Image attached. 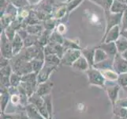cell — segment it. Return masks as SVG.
I'll use <instances>...</instances> for the list:
<instances>
[{"mask_svg":"<svg viewBox=\"0 0 127 119\" xmlns=\"http://www.w3.org/2000/svg\"><path fill=\"white\" fill-rule=\"evenodd\" d=\"M85 72L89 85L97 86L101 88H104L105 84H106V79H104L101 72L99 71L98 69L92 67Z\"/></svg>","mask_w":127,"mask_h":119,"instance_id":"obj_1","label":"cell"},{"mask_svg":"<svg viewBox=\"0 0 127 119\" xmlns=\"http://www.w3.org/2000/svg\"><path fill=\"white\" fill-rule=\"evenodd\" d=\"M104 89L106 91L107 96L112 104L113 108H115L117 101L119 100V93L121 89V86L117 83V82H107L105 84Z\"/></svg>","mask_w":127,"mask_h":119,"instance_id":"obj_2","label":"cell"},{"mask_svg":"<svg viewBox=\"0 0 127 119\" xmlns=\"http://www.w3.org/2000/svg\"><path fill=\"white\" fill-rule=\"evenodd\" d=\"M81 56V51L79 49H68L65 52V53L61 59V64L71 66L73 63Z\"/></svg>","mask_w":127,"mask_h":119,"instance_id":"obj_3","label":"cell"},{"mask_svg":"<svg viewBox=\"0 0 127 119\" xmlns=\"http://www.w3.org/2000/svg\"><path fill=\"white\" fill-rule=\"evenodd\" d=\"M1 52L2 56L9 60H11L14 56L12 43H10V41L4 33H2V36H1Z\"/></svg>","mask_w":127,"mask_h":119,"instance_id":"obj_4","label":"cell"},{"mask_svg":"<svg viewBox=\"0 0 127 119\" xmlns=\"http://www.w3.org/2000/svg\"><path fill=\"white\" fill-rule=\"evenodd\" d=\"M57 69L56 66H51L48 64H44V66L43 67V68L40 70V72L37 74V83L38 84L42 83H44L47 81L48 79H50V76L51 74L55 72Z\"/></svg>","mask_w":127,"mask_h":119,"instance_id":"obj_5","label":"cell"},{"mask_svg":"<svg viewBox=\"0 0 127 119\" xmlns=\"http://www.w3.org/2000/svg\"><path fill=\"white\" fill-rule=\"evenodd\" d=\"M114 70L119 75L127 72V60L122 58L119 52L114 58Z\"/></svg>","mask_w":127,"mask_h":119,"instance_id":"obj_6","label":"cell"},{"mask_svg":"<svg viewBox=\"0 0 127 119\" xmlns=\"http://www.w3.org/2000/svg\"><path fill=\"white\" fill-rule=\"evenodd\" d=\"M54 87V83L52 82L51 79H48L47 81L42 83L38 84L36 93L42 97H44L49 94H51V92L52 91V88Z\"/></svg>","mask_w":127,"mask_h":119,"instance_id":"obj_7","label":"cell"},{"mask_svg":"<svg viewBox=\"0 0 127 119\" xmlns=\"http://www.w3.org/2000/svg\"><path fill=\"white\" fill-rule=\"evenodd\" d=\"M100 48H102V49L108 55L109 58H111V59L115 58V56L118 53V49H117V47L115 42L103 43L101 45V46H100Z\"/></svg>","mask_w":127,"mask_h":119,"instance_id":"obj_8","label":"cell"},{"mask_svg":"<svg viewBox=\"0 0 127 119\" xmlns=\"http://www.w3.org/2000/svg\"><path fill=\"white\" fill-rule=\"evenodd\" d=\"M26 114L30 119H46L38 111V109L33 104L29 103L26 106Z\"/></svg>","mask_w":127,"mask_h":119,"instance_id":"obj_9","label":"cell"},{"mask_svg":"<svg viewBox=\"0 0 127 119\" xmlns=\"http://www.w3.org/2000/svg\"><path fill=\"white\" fill-rule=\"evenodd\" d=\"M119 37V26H114V27L109 30V32L105 35L104 38L102 41L103 43H110L116 41Z\"/></svg>","mask_w":127,"mask_h":119,"instance_id":"obj_10","label":"cell"},{"mask_svg":"<svg viewBox=\"0 0 127 119\" xmlns=\"http://www.w3.org/2000/svg\"><path fill=\"white\" fill-rule=\"evenodd\" d=\"M72 68L77 69L78 71L86 72L90 68V65L88 63L87 60L83 56H81L72 65Z\"/></svg>","mask_w":127,"mask_h":119,"instance_id":"obj_11","label":"cell"},{"mask_svg":"<svg viewBox=\"0 0 127 119\" xmlns=\"http://www.w3.org/2000/svg\"><path fill=\"white\" fill-rule=\"evenodd\" d=\"M24 45V43L21 38L18 34H16L14 40L12 41V48L14 56H17L21 51Z\"/></svg>","mask_w":127,"mask_h":119,"instance_id":"obj_12","label":"cell"},{"mask_svg":"<svg viewBox=\"0 0 127 119\" xmlns=\"http://www.w3.org/2000/svg\"><path fill=\"white\" fill-rule=\"evenodd\" d=\"M95 52V49H94L93 48H85V49L81 50V54H83V56L87 60L88 63H89L90 65V68L93 67L95 64V63H94Z\"/></svg>","mask_w":127,"mask_h":119,"instance_id":"obj_13","label":"cell"},{"mask_svg":"<svg viewBox=\"0 0 127 119\" xmlns=\"http://www.w3.org/2000/svg\"><path fill=\"white\" fill-rule=\"evenodd\" d=\"M93 68L98 69L99 71H104L108 69H114V59L108 58L107 60L102 61L99 64H94Z\"/></svg>","mask_w":127,"mask_h":119,"instance_id":"obj_14","label":"cell"},{"mask_svg":"<svg viewBox=\"0 0 127 119\" xmlns=\"http://www.w3.org/2000/svg\"><path fill=\"white\" fill-rule=\"evenodd\" d=\"M100 72L103 74V76L107 82H117L118 78H119V74L114 69H108Z\"/></svg>","mask_w":127,"mask_h":119,"instance_id":"obj_15","label":"cell"},{"mask_svg":"<svg viewBox=\"0 0 127 119\" xmlns=\"http://www.w3.org/2000/svg\"><path fill=\"white\" fill-rule=\"evenodd\" d=\"M0 105H1V113L4 114L10 101V95L9 93V90L6 92H2L0 97Z\"/></svg>","mask_w":127,"mask_h":119,"instance_id":"obj_16","label":"cell"},{"mask_svg":"<svg viewBox=\"0 0 127 119\" xmlns=\"http://www.w3.org/2000/svg\"><path fill=\"white\" fill-rule=\"evenodd\" d=\"M109 58L108 55L105 52L102 48H97L95 49V56H94V63L95 64H99L102 61L106 60Z\"/></svg>","mask_w":127,"mask_h":119,"instance_id":"obj_17","label":"cell"},{"mask_svg":"<svg viewBox=\"0 0 127 119\" xmlns=\"http://www.w3.org/2000/svg\"><path fill=\"white\" fill-rule=\"evenodd\" d=\"M44 61L46 64L51 65V66H56V67H58V65L61 64V59L55 54L45 56Z\"/></svg>","mask_w":127,"mask_h":119,"instance_id":"obj_18","label":"cell"},{"mask_svg":"<svg viewBox=\"0 0 127 119\" xmlns=\"http://www.w3.org/2000/svg\"><path fill=\"white\" fill-rule=\"evenodd\" d=\"M115 45L119 53H122L127 49V39L125 37H119L115 41Z\"/></svg>","mask_w":127,"mask_h":119,"instance_id":"obj_19","label":"cell"},{"mask_svg":"<svg viewBox=\"0 0 127 119\" xmlns=\"http://www.w3.org/2000/svg\"><path fill=\"white\" fill-rule=\"evenodd\" d=\"M43 100H44V103L46 106V108L48 111L50 116V119H52L53 118V105H52V95L51 94L47 95L44 97H43Z\"/></svg>","mask_w":127,"mask_h":119,"instance_id":"obj_20","label":"cell"},{"mask_svg":"<svg viewBox=\"0 0 127 119\" xmlns=\"http://www.w3.org/2000/svg\"><path fill=\"white\" fill-rule=\"evenodd\" d=\"M31 64L33 69L34 72L38 73L40 70L43 68V67L45 64V61L43 60H39V59H32L31 61Z\"/></svg>","mask_w":127,"mask_h":119,"instance_id":"obj_21","label":"cell"},{"mask_svg":"<svg viewBox=\"0 0 127 119\" xmlns=\"http://www.w3.org/2000/svg\"><path fill=\"white\" fill-rule=\"evenodd\" d=\"M10 81L11 87H17L18 86H20L21 83V76L15 72H13L11 74V76H10Z\"/></svg>","mask_w":127,"mask_h":119,"instance_id":"obj_22","label":"cell"},{"mask_svg":"<svg viewBox=\"0 0 127 119\" xmlns=\"http://www.w3.org/2000/svg\"><path fill=\"white\" fill-rule=\"evenodd\" d=\"M117 83L119 85H120L121 87H122V88L125 87H127V72L119 75Z\"/></svg>","mask_w":127,"mask_h":119,"instance_id":"obj_23","label":"cell"},{"mask_svg":"<svg viewBox=\"0 0 127 119\" xmlns=\"http://www.w3.org/2000/svg\"><path fill=\"white\" fill-rule=\"evenodd\" d=\"M13 72H13L12 66L10 64L1 68V75H2V76H5L10 77Z\"/></svg>","mask_w":127,"mask_h":119,"instance_id":"obj_24","label":"cell"},{"mask_svg":"<svg viewBox=\"0 0 127 119\" xmlns=\"http://www.w3.org/2000/svg\"><path fill=\"white\" fill-rule=\"evenodd\" d=\"M1 86L5 87L7 88H10V77L9 76H5L1 75Z\"/></svg>","mask_w":127,"mask_h":119,"instance_id":"obj_25","label":"cell"},{"mask_svg":"<svg viewBox=\"0 0 127 119\" xmlns=\"http://www.w3.org/2000/svg\"><path fill=\"white\" fill-rule=\"evenodd\" d=\"M115 107H121L127 108V98L122 99H119L117 101L116 104H115Z\"/></svg>","mask_w":127,"mask_h":119,"instance_id":"obj_26","label":"cell"},{"mask_svg":"<svg viewBox=\"0 0 127 119\" xmlns=\"http://www.w3.org/2000/svg\"><path fill=\"white\" fill-rule=\"evenodd\" d=\"M9 64H10V60L5 58V57H3V56H1V68L5 67V66H7Z\"/></svg>","mask_w":127,"mask_h":119,"instance_id":"obj_27","label":"cell"},{"mask_svg":"<svg viewBox=\"0 0 127 119\" xmlns=\"http://www.w3.org/2000/svg\"><path fill=\"white\" fill-rule=\"evenodd\" d=\"M121 56L122 57L123 59L125 60H127V49L126 51H124L123 52H122V53H120Z\"/></svg>","mask_w":127,"mask_h":119,"instance_id":"obj_28","label":"cell"},{"mask_svg":"<svg viewBox=\"0 0 127 119\" xmlns=\"http://www.w3.org/2000/svg\"><path fill=\"white\" fill-rule=\"evenodd\" d=\"M122 35H123V37H125L127 39V31H124L122 33Z\"/></svg>","mask_w":127,"mask_h":119,"instance_id":"obj_29","label":"cell"},{"mask_svg":"<svg viewBox=\"0 0 127 119\" xmlns=\"http://www.w3.org/2000/svg\"><path fill=\"white\" fill-rule=\"evenodd\" d=\"M115 119H126L124 118H121V117H118V116H115Z\"/></svg>","mask_w":127,"mask_h":119,"instance_id":"obj_30","label":"cell"}]
</instances>
